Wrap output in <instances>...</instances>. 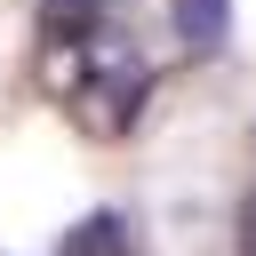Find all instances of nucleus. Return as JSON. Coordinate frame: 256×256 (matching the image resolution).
Segmentation results:
<instances>
[{
  "instance_id": "nucleus-1",
  "label": "nucleus",
  "mask_w": 256,
  "mask_h": 256,
  "mask_svg": "<svg viewBox=\"0 0 256 256\" xmlns=\"http://www.w3.org/2000/svg\"><path fill=\"white\" fill-rule=\"evenodd\" d=\"M64 104L80 112V128H88V136H128V120H136V104H144V64H136V56H120V48H112V56L96 48Z\"/></svg>"
},
{
  "instance_id": "nucleus-3",
  "label": "nucleus",
  "mask_w": 256,
  "mask_h": 256,
  "mask_svg": "<svg viewBox=\"0 0 256 256\" xmlns=\"http://www.w3.org/2000/svg\"><path fill=\"white\" fill-rule=\"evenodd\" d=\"M104 8H112V0H40V32H48V48H80V40H96Z\"/></svg>"
},
{
  "instance_id": "nucleus-5",
  "label": "nucleus",
  "mask_w": 256,
  "mask_h": 256,
  "mask_svg": "<svg viewBox=\"0 0 256 256\" xmlns=\"http://www.w3.org/2000/svg\"><path fill=\"white\" fill-rule=\"evenodd\" d=\"M240 256H256V192L240 200Z\"/></svg>"
},
{
  "instance_id": "nucleus-4",
  "label": "nucleus",
  "mask_w": 256,
  "mask_h": 256,
  "mask_svg": "<svg viewBox=\"0 0 256 256\" xmlns=\"http://www.w3.org/2000/svg\"><path fill=\"white\" fill-rule=\"evenodd\" d=\"M56 256H136V232L112 216V208H96V216H80L72 232H64V248Z\"/></svg>"
},
{
  "instance_id": "nucleus-2",
  "label": "nucleus",
  "mask_w": 256,
  "mask_h": 256,
  "mask_svg": "<svg viewBox=\"0 0 256 256\" xmlns=\"http://www.w3.org/2000/svg\"><path fill=\"white\" fill-rule=\"evenodd\" d=\"M168 16H176V40L192 56L224 48V32H232V0H168Z\"/></svg>"
}]
</instances>
